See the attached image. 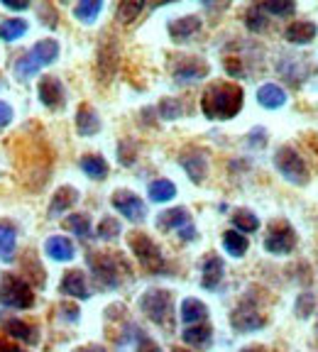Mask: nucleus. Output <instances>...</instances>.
Returning a JSON list of instances; mask_svg holds the SVG:
<instances>
[{
	"label": "nucleus",
	"instance_id": "f257e3e1",
	"mask_svg": "<svg viewBox=\"0 0 318 352\" xmlns=\"http://www.w3.org/2000/svg\"><path fill=\"white\" fill-rule=\"evenodd\" d=\"M242 108V88L235 83H215L201 98V110L209 120H231Z\"/></svg>",
	"mask_w": 318,
	"mask_h": 352
},
{
	"label": "nucleus",
	"instance_id": "f03ea898",
	"mask_svg": "<svg viewBox=\"0 0 318 352\" xmlns=\"http://www.w3.org/2000/svg\"><path fill=\"white\" fill-rule=\"evenodd\" d=\"M56 56H59V44H56V39H42V42L34 44L32 50L17 61V66H15L17 78L25 81V78H30L32 74H37L42 66L56 61Z\"/></svg>",
	"mask_w": 318,
	"mask_h": 352
},
{
	"label": "nucleus",
	"instance_id": "7ed1b4c3",
	"mask_svg": "<svg viewBox=\"0 0 318 352\" xmlns=\"http://www.w3.org/2000/svg\"><path fill=\"white\" fill-rule=\"evenodd\" d=\"M88 264H91V270H94V276L100 289H116L120 284L123 272H127V264L120 257H116V254L94 252L88 257Z\"/></svg>",
	"mask_w": 318,
	"mask_h": 352
},
{
	"label": "nucleus",
	"instance_id": "20e7f679",
	"mask_svg": "<svg viewBox=\"0 0 318 352\" xmlns=\"http://www.w3.org/2000/svg\"><path fill=\"white\" fill-rule=\"evenodd\" d=\"M275 166L282 171V176H284L286 182L297 184V186H304V184L308 182L306 162H304L301 154L294 147H289V144H284V147H279L275 152Z\"/></svg>",
	"mask_w": 318,
	"mask_h": 352
},
{
	"label": "nucleus",
	"instance_id": "39448f33",
	"mask_svg": "<svg viewBox=\"0 0 318 352\" xmlns=\"http://www.w3.org/2000/svg\"><path fill=\"white\" fill-rule=\"evenodd\" d=\"M130 250H132V254L140 259V264H142L145 270L152 272V274H162V272L167 270V262H165L162 250H159L157 245L145 235V232H132L130 235Z\"/></svg>",
	"mask_w": 318,
	"mask_h": 352
},
{
	"label": "nucleus",
	"instance_id": "423d86ee",
	"mask_svg": "<svg viewBox=\"0 0 318 352\" xmlns=\"http://www.w3.org/2000/svg\"><path fill=\"white\" fill-rule=\"evenodd\" d=\"M0 303L10 308H30L34 303V294L28 281L10 274L0 281Z\"/></svg>",
	"mask_w": 318,
	"mask_h": 352
},
{
	"label": "nucleus",
	"instance_id": "0eeeda50",
	"mask_svg": "<svg viewBox=\"0 0 318 352\" xmlns=\"http://www.w3.org/2000/svg\"><path fill=\"white\" fill-rule=\"evenodd\" d=\"M140 308L145 311L149 320L154 323L165 325L169 323L171 316V294L165 292V289H149L142 298H140Z\"/></svg>",
	"mask_w": 318,
	"mask_h": 352
},
{
	"label": "nucleus",
	"instance_id": "6e6552de",
	"mask_svg": "<svg viewBox=\"0 0 318 352\" xmlns=\"http://www.w3.org/2000/svg\"><path fill=\"white\" fill-rule=\"evenodd\" d=\"M297 248V232L289 223H275L264 237V250L269 254H289Z\"/></svg>",
	"mask_w": 318,
	"mask_h": 352
},
{
	"label": "nucleus",
	"instance_id": "1a4fd4ad",
	"mask_svg": "<svg viewBox=\"0 0 318 352\" xmlns=\"http://www.w3.org/2000/svg\"><path fill=\"white\" fill-rule=\"evenodd\" d=\"M113 206H116V210H120L127 220H132V223H142L145 215H147L145 201L140 196H135L132 191H116L113 193Z\"/></svg>",
	"mask_w": 318,
	"mask_h": 352
},
{
	"label": "nucleus",
	"instance_id": "9d476101",
	"mask_svg": "<svg viewBox=\"0 0 318 352\" xmlns=\"http://www.w3.org/2000/svg\"><path fill=\"white\" fill-rule=\"evenodd\" d=\"M231 323H233V328H235L237 333H250V330L262 328L264 318L257 314V308L250 306V303L245 301V303H240V306H237L235 311H233Z\"/></svg>",
	"mask_w": 318,
	"mask_h": 352
},
{
	"label": "nucleus",
	"instance_id": "9b49d317",
	"mask_svg": "<svg viewBox=\"0 0 318 352\" xmlns=\"http://www.w3.org/2000/svg\"><path fill=\"white\" fill-rule=\"evenodd\" d=\"M39 98H42V103L47 105V108H52V110L61 108L66 98V91L59 78H54V76L42 78V81H39Z\"/></svg>",
	"mask_w": 318,
	"mask_h": 352
},
{
	"label": "nucleus",
	"instance_id": "f8f14e48",
	"mask_svg": "<svg viewBox=\"0 0 318 352\" xmlns=\"http://www.w3.org/2000/svg\"><path fill=\"white\" fill-rule=\"evenodd\" d=\"M181 166L187 169L189 179L193 184H201L206 179V169H209V160H206V154L201 149H191V152L181 154Z\"/></svg>",
	"mask_w": 318,
	"mask_h": 352
},
{
	"label": "nucleus",
	"instance_id": "ddd939ff",
	"mask_svg": "<svg viewBox=\"0 0 318 352\" xmlns=\"http://www.w3.org/2000/svg\"><path fill=\"white\" fill-rule=\"evenodd\" d=\"M201 286L203 289H209V292H213V289H218V284L223 281V274H225V267H223V259L215 257V254H211L206 262H203V270H201Z\"/></svg>",
	"mask_w": 318,
	"mask_h": 352
},
{
	"label": "nucleus",
	"instance_id": "4468645a",
	"mask_svg": "<svg viewBox=\"0 0 318 352\" xmlns=\"http://www.w3.org/2000/svg\"><path fill=\"white\" fill-rule=\"evenodd\" d=\"M209 74V66L198 59H187L184 64H179L174 69V78L176 83H196Z\"/></svg>",
	"mask_w": 318,
	"mask_h": 352
},
{
	"label": "nucleus",
	"instance_id": "2eb2a0df",
	"mask_svg": "<svg viewBox=\"0 0 318 352\" xmlns=\"http://www.w3.org/2000/svg\"><path fill=\"white\" fill-rule=\"evenodd\" d=\"M201 30V20L196 15H187V17H176L169 22V34L174 42H184L191 34H196Z\"/></svg>",
	"mask_w": 318,
	"mask_h": 352
},
{
	"label": "nucleus",
	"instance_id": "dca6fc26",
	"mask_svg": "<svg viewBox=\"0 0 318 352\" xmlns=\"http://www.w3.org/2000/svg\"><path fill=\"white\" fill-rule=\"evenodd\" d=\"M44 250H47V254H50L52 259H56V262H69V259H74V254H76L74 242L61 235L50 237V240L44 242Z\"/></svg>",
	"mask_w": 318,
	"mask_h": 352
},
{
	"label": "nucleus",
	"instance_id": "f3484780",
	"mask_svg": "<svg viewBox=\"0 0 318 352\" xmlns=\"http://www.w3.org/2000/svg\"><path fill=\"white\" fill-rule=\"evenodd\" d=\"M61 294L74 296V298H88L86 276H83V272H78V270L66 272L64 279H61Z\"/></svg>",
	"mask_w": 318,
	"mask_h": 352
},
{
	"label": "nucleus",
	"instance_id": "a211bd4d",
	"mask_svg": "<svg viewBox=\"0 0 318 352\" xmlns=\"http://www.w3.org/2000/svg\"><path fill=\"white\" fill-rule=\"evenodd\" d=\"M257 103L267 110H277L286 103V94L284 88H279L277 83H264L257 91Z\"/></svg>",
	"mask_w": 318,
	"mask_h": 352
},
{
	"label": "nucleus",
	"instance_id": "6ab92c4d",
	"mask_svg": "<svg viewBox=\"0 0 318 352\" xmlns=\"http://www.w3.org/2000/svg\"><path fill=\"white\" fill-rule=\"evenodd\" d=\"M76 130H78V135H83V138L96 135V132L100 130L98 113H96L94 108H88V105H81L78 113H76Z\"/></svg>",
	"mask_w": 318,
	"mask_h": 352
},
{
	"label": "nucleus",
	"instance_id": "aec40b11",
	"mask_svg": "<svg viewBox=\"0 0 318 352\" xmlns=\"http://www.w3.org/2000/svg\"><path fill=\"white\" fill-rule=\"evenodd\" d=\"M157 226L162 228V230H181V228L191 226V218H189L187 208H171L159 215Z\"/></svg>",
	"mask_w": 318,
	"mask_h": 352
},
{
	"label": "nucleus",
	"instance_id": "412c9836",
	"mask_svg": "<svg viewBox=\"0 0 318 352\" xmlns=\"http://www.w3.org/2000/svg\"><path fill=\"white\" fill-rule=\"evenodd\" d=\"M206 316H209L206 303L198 301V298H184V303H181V320H184V323L187 325L203 323Z\"/></svg>",
	"mask_w": 318,
	"mask_h": 352
},
{
	"label": "nucleus",
	"instance_id": "4be33fe9",
	"mask_svg": "<svg viewBox=\"0 0 318 352\" xmlns=\"http://www.w3.org/2000/svg\"><path fill=\"white\" fill-rule=\"evenodd\" d=\"M316 34H318V28L313 22H291L289 28H286L284 37L289 39L291 44H308Z\"/></svg>",
	"mask_w": 318,
	"mask_h": 352
},
{
	"label": "nucleus",
	"instance_id": "5701e85b",
	"mask_svg": "<svg viewBox=\"0 0 318 352\" xmlns=\"http://www.w3.org/2000/svg\"><path fill=\"white\" fill-rule=\"evenodd\" d=\"M78 201V191L72 186H61L59 191L54 193V198H52V206H50V215L54 218V215H61L66 213V210L72 208L74 204Z\"/></svg>",
	"mask_w": 318,
	"mask_h": 352
},
{
	"label": "nucleus",
	"instance_id": "b1692460",
	"mask_svg": "<svg viewBox=\"0 0 318 352\" xmlns=\"http://www.w3.org/2000/svg\"><path fill=\"white\" fill-rule=\"evenodd\" d=\"M181 340L187 342V345L203 350V347H209L211 340H213V330L209 325H191V328H187L181 333Z\"/></svg>",
	"mask_w": 318,
	"mask_h": 352
},
{
	"label": "nucleus",
	"instance_id": "393cba45",
	"mask_svg": "<svg viewBox=\"0 0 318 352\" xmlns=\"http://www.w3.org/2000/svg\"><path fill=\"white\" fill-rule=\"evenodd\" d=\"M6 330L10 333V336H15V338H20V340L30 342V345H37V340H39L37 328H34V325H28L25 320H17V318L8 320Z\"/></svg>",
	"mask_w": 318,
	"mask_h": 352
},
{
	"label": "nucleus",
	"instance_id": "a878e982",
	"mask_svg": "<svg viewBox=\"0 0 318 352\" xmlns=\"http://www.w3.org/2000/svg\"><path fill=\"white\" fill-rule=\"evenodd\" d=\"M147 193L154 204H165V201H171V198L176 196V186L169 182V179H157V182L149 184Z\"/></svg>",
	"mask_w": 318,
	"mask_h": 352
},
{
	"label": "nucleus",
	"instance_id": "bb28decb",
	"mask_svg": "<svg viewBox=\"0 0 318 352\" xmlns=\"http://www.w3.org/2000/svg\"><path fill=\"white\" fill-rule=\"evenodd\" d=\"M17 232L10 223H0V259H12L15 254Z\"/></svg>",
	"mask_w": 318,
	"mask_h": 352
},
{
	"label": "nucleus",
	"instance_id": "cd10ccee",
	"mask_svg": "<svg viewBox=\"0 0 318 352\" xmlns=\"http://www.w3.org/2000/svg\"><path fill=\"white\" fill-rule=\"evenodd\" d=\"M223 248H225V252L233 254V257H242V254L247 252V237L237 230H228V232H223Z\"/></svg>",
	"mask_w": 318,
	"mask_h": 352
},
{
	"label": "nucleus",
	"instance_id": "c85d7f7f",
	"mask_svg": "<svg viewBox=\"0 0 318 352\" xmlns=\"http://www.w3.org/2000/svg\"><path fill=\"white\" fill-rule=\"evenodd\" d=\"M81 169L91 179H105V174H108V164H105V160L98 157V154H86L81 160Z\"/></svg>",
	"mask_w": 318,
	"mask_h": 352
},
{
	"label": "nucleus",
	"instance_id": "c756f323",
	"mask_svg": "<svg viewBox=\"0 0 318 352\" xmlns=\"http://www.w3.org/2000/svg\"><path fill=\"white\" fill-rule=\"evenodd\" d=\"M25 32H28V22L20 17H12V20H6L0 25V39H6V42H15Z\"/></svg>",
	"mask_w": 318,
	"mask_h": 352
},
{
	"label": "nucleus",
	"instance_id": "7c9ffc66",
	"mask_svg": "<svg viewBox=\"0 0 318 352\" xmlns=\"http://www.w3.org/2000/svg\"><path fill=\"white\" fill-rule=\"evenodd\" d=\"M100 10H103V3H100V0H83V3H78V6L74 8V15L81 22H86V25H91V22L98 17Z\"/></svg>",
	"mask_w": 318,
	"mask_h": 352
},
{
	"label": "nucleus",
	"instance_id": "2f4dec72",
	"mask_svg": "<svg viewBox=\"0 0 318 352\" xmlns=\"http://www.w3.org/2000/svg\"><path fill=\"white\" fill-rule=\"evenodd\" d=\"M66 228L74 232V235H78L81 240H86V237H91V220H88L86 213H74L66 218Z\"/></svg>",
	"mask_w": 318,
	"mask_h": 352
},
{
	"label": "nucleus",
	"instance_id": "473e14b6",
	"mask_svg": "<svg viewBox=\"0 0 318 352\" xmlns=\"http://www.w3.org/2000/svg\"><path fill=\"white\" fill-rule=\"evenodd\" d=\"M233 226L237 228V232H255L259 228V220L253 210H235V215H233Z\"/></svg>",
	"mask_w": 318,
	"mask_h": 352
},
{
	"label": "nucleus",
	"instance_id": "72a5a7b5",
	"mask_svg": "<svg viewBox=\"0 0 318 352\" xmlns=\"http://www.w3.org/2000/svg\"><path fill=\"white\" fill-rule=\"evenodd\" d=\"M259 10L269 12V15H291V12L297 10V6H294L291 0H282V3L269 0V3H262V6H259Z\"/></svg>",
	"mask_w": 318,
	"mask_h": 352
},
{
	"label": "nucleus",
	"instance_id": "f704fd0d",
	"mask_svg": "<svg viewBox=\"0 0 318 352\" xmlns=\"http://www.w3.org/2000/svg\"><path fill=\"white\" fill-rule=\"evenodd\" d=\"M142 10H145V3H130V0H125V3H120V8H118V20L132 22Z\"/></svg>",
	"mask_w": 318,
	"mask_h": 352
},
{
	"label": "nucleus",
	"instance_id": "c9c22d12",
	"mask_svg": "<svg viewBox=\"0 0 318 352\" xmlns=\"http://www.w3.org/2000/svg\"><path fill=\"white\" fill-rule=\"evenodd\" d=\"M245 25L253 30V32H262V30L267 28V17H264V12L259 10V6L257 8H250V10H247Z\"/></svg>",
	"mask_w": 318,
	"mask_h": 352
},
{
	"label": "nucleus",
	"instance_id": "e433bc0d",
	"mask_svg": "<svg viewBox=\"0 0 318 352\" xmlns=\"http://www.w3.org/2000/svg\"><path fill=\"white\" fill-rule=\"evenodd\" d=\"M159 113H162V118H167V120H176V118H181V113H184V105L176 98H165L159 103Z\"/></svg>",
	"mask_w": 318,
	"mask_h": 352
},
{
	"label": "nucleus",
	"instance_id": "4c0bfd02",
	"mask_svg": "<svg viewBox=\"0 0 318 352\" xmlns=\"http://www.w3.org/2000/svg\"><path fill=\"white\" fill-rule=\"evenodd\" d=\"M120 235V223H118L116 218H103L98 226V237H103V240H116V237Z\"/></svg>",
	"mask_w": 318,
	"mask_h": 352
},
{
	"label": "nucleus",
	"instance_id": "58836bf2",
	"mask_svg": "<svg viewBox=\"0 0 318 352\" xmlns=\"http://www.w3.org/2000/svg\"><path fill=\"white\" fill-rule=\"evenodd\" d=\"M135 352H162V347H159L154 340H149V338H140L138 350H135Z\"/></svg>",
	"mask_w": 318,
	"mask_h": 352
},
{
	"label": "nucleus",
	"instance_id": "ea45409f",
	"mask_svg": "<svg viewBox=\"0 0 318 352\" xmlns=\"http://www.w3.org/2000/svg\"><path fill=\"white\" fill-rule=\"evenodd\" d=\"M10 120H12V110H10V105L0 100V127L10 125Z\"/></svg>",
	"mask_w": 318,
	"mask_h": 352
},
{
	"label": "nucleus",
	"instance_id": "a19ab883",
	"mask_svg": "<svg viewBox=\"0 0 318 352\" xmlns=\"http://www.w3.org/2000/svg\"><path fill=\"white\" fill-rule=\"evenodd\" d=\"M0 352H20V347H15L10 340H6V338H0Z\"/></svg>",
	"mask_w": 318,
	"mask_h": 352
},
{
	"label": "nucleus",
	"instance_id": "79ce46f5",
	"mask_svg": "<svg viewBox=\"0 0 318 352\" xmlns=\"http://www.w3.org/2000/svg\"><path fill=\"white\" fill-rule=\"evenodd\" d=\"M181 240H193L196 237V230H193V226H187V228H181Z\"/></svg>",
	"mask_w": 318,
	"mask_h": 352
},
{
	"label": "nucleus",
	"instance_id": "37998d69",
	"mask_svg": "<svg viewBox=\"0 0 318 352\" xmlns=\"http://www.w3.org/2000/svg\"><path fill=\"white\" fill-rule=\"evenodd\" d=\"M6 8H12V10H25V8H30V3H8L6 0Z\"/></svg>",
	"mask_w": 318,
	"mask_h": 352
},
{
	"label": "nucleus",
	"instance_id": "c03bdc74",
	"mask_svg": "<svg viewBox=\"0 0 318 352\" xmlns=\"http://www.w3.org/2000/svg\"><path fill=\"white\" fill-rule=\"evenodd\" d=\"M76 352H105V350L98 345H91V347H81V350H76Z\"/></svg>",
	"mask_w": 318,
	"mask_h": 352
},
{
	"label": "nucleus",
	"instance_id": "a18cd8bd",
	"mask_svg": "<svg viewBox=\"0 0 318 352\" xmlns=\"http://www.w3.org/2000/svg\"><path fill=\"white\" fill-rule=\"evenodd\" d=\"M240 352H267L264 347H245V350H240Z\"/></svg>",
	"mask_w": 318,
	"mask_h": 352
},
{
	"label": "nucleus",
	"instance_id": "49530a36",
	"mask_svg": "<svg viewBox=\"0 0 318 352\" xmlns=\"http://www.w3.org/2000/svg\"><path fill=\"white\" fill-rule=\"evenodd\" d=\"M171 352H187V350H181V347H176V350H171Z\"/></svg>",
	"mask_w": 318,
	"mask_h": 352
}]
</instances>
